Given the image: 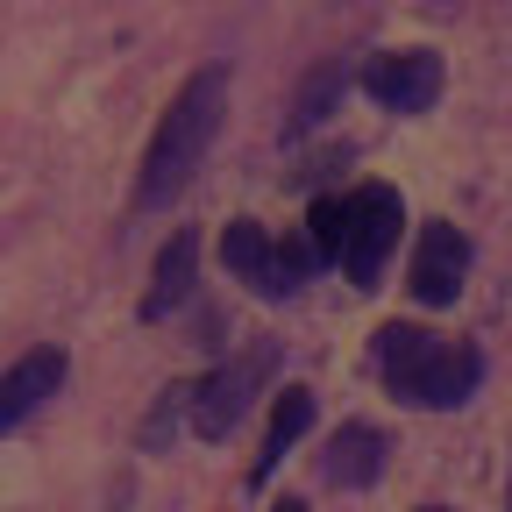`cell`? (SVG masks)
<instances>
[{
  "mask_svg": "<svg viewBox=\"0 0 512 512\" xmlns=\"http://www.w3.org/2000/svg\"><path fill=\"white\" fill-rule=\"evenodd\" d=\"M57 384H64V349H29L0 377V434H15L43 399H57Z\"/></svg>",
  "mask_w": 512,
  "mask_h": 512,
  "instance_id": "obj_8",
  "label": "cell"
},
{
  "mask_svg": "<svg viewBox=\"0 0 512 512\" xmlns=\"http://www.w3.org/2000/svg\"><path fill=\"white\" fill-rule=\"evenodd\" d=\"M313 427V392H306V384H285V392H278V413H271V434H264V448H256V484H264L271 470H278V456H285V448L299 441Z\"/></svg>",
  "mask_w": 512,
  "mask_h": 512,
  "instance_id": "obj_11",
  "label": "cell"
},
{
  "mask_svg": "<svg viewBox=\"0 0 512 512\" xmlns=\"http://www.w3.org/2000/svg\"><path fill=\"white\" fill-rule=\"evenodd\" d=\"M192 264H200V235L178 228V235L164 242V256H157V285H150V299H143V320H164V313L192 292Z\"/></svg>",
  "mask_w": 512,
  "mask_h": 512,
  "instance_id": "obj_10",
  "label": "cell"
},
{
  "mask_svg": "<svg viewBox=\"0 0 512 512\" xmlns=\"http://www.w3.org/2000/svg\"><path fill=\"white\" fill-rule=\"evenodd\" d=\"M505 512H512V505H505Z\"/></svg>",
  "mask_w": 512,
  "mask_h": 512,
  "instance_id": "obj_16",
  "label": "cell"
},
{
  "mask_svg": "<svg viewBox=\"0 0 512 512\" xmlns=\"http://www.w3.org/2000/svg\"><path fill=\"white\" fill-rule=\"evenodd\" d=\"M278 512H306V505H299V498H285V505H278Z\"/></svg>",
  "mask_w": 512,
  "mask_h": 512,
  "instance_id": "obj_14",
  "label": "cell"
},
{
  "mask_svg": "<svg viewBox=\"0 0 512 512\" xmlns=\"http://www.w3.org/2000/svg\"><path fill=\"white\" fill-rule=\"evenodd\" d=\"M185 406H192V384H171V392H164V406H157V420L143 427V441L157 448V441H164V434L178 427V413H185Z\"/></svg>",
  "mask_w": 512,
  "mask_h": 512,
  "instance_id": "obj_13",
  "label": "cell"
},
{
  "mask_svg": "<svg viewBox=\"0 0 512 512\" xmlns=\"http://www.w3.org/2000/svg\"><path fill=\"white\" fill-rule=\"evenodd\" d=\"M221 256H228V271L249 285V292H264V299H285V292H299V278L313 271V256L320 249H299V242H271L256 221H235L228 228V242H221Z\"/></svg>",
  "mask_w": 512,
  "mask_h": 512,
  "instance_id": "obj_4",
  "label": "cell"
},
{
  "mask_svg": "<svg viewBox=\"0 0 512 512\" xmlns=\"http://www.w3.org/2000/svg\"><path fill=\"white\" fill-rule=\"evenodd\" d=\"M271 377V342L242 349L235 363H221L207 384H192V427H200V441H228L235 420L249 413V392Z\"/></svg>",
  "mask_w": 512,
  "mask_h": 512,
  "instance_id": "obj_5",
  "label": "cell"
},
{
  "mask_svg": "<svg viewBox=\"0 0 512 512\" xmlns=\"http://www.w3.org/2000/svg\"><path fill=\"white\" fill-rule=\"evenodd\" d=\"M363 93L392 114H427L441 100V57L434 50H384L363 64Z\"/></svg>",
  "mask_w": 512,
  "mask_h": 512,
  "instance_id": "obj_6",
  "label": "cell"
},
{
  "mask_svg": "<svg viewBox=\"0 0 512 512\" xmlns=\"http://www.w3.org/2000/svg\"><path fill=\"white\" fill-rule=\"evenodd\" d=\"M320 470H328V484H342V491H363V484H377L384 477V434L377 427H342L335 441H328V463H320Z\"/></svg>",
  "mask_w": 512,
  "mask_h": 512,
  "instance_id": "obj_9",
  "label": "cell"
},
{
  "mask_svg": "<svg viewBox=\"0 0 512 512\" xmlns=\"http://www.w3.org/2000/svg\"><path fill=\"white\" fill-rule=\"evenodd\" d=\"M392 249H399V192L392 185H356L342 200V271H349V285L377 292Z\"/></svg>",
  "mask_w": 512,
  "mask_h": 512,
  "instance_id": "obj_3",
  "label": "cell"
},
{
  "mask_svg": "<svg viewBox=\"0 0 512 512\" xmlns=\"http://www.w3.org/2000/svg\"><path fill=\"white\" fill-rule=\"evenodd\" d=\"M221 114H228V72H192V86L171 100V114L157 121V136H150V157H143V185H136V200L143 207H171L178 192L192 185V171H200V157L214 150L221 136Z\"/></svg>",
  "mask_w": 512,
  "mask_h": 512,
  "instance_id": "obj_2",
  "label": "cell"
},
{
  "mask_svg": "<svg viewBox=\"0 0 512 512\" xmlns=\"http://www.w3.org/2000/svg\"><path fill=\"white\" fill-rule=\"evenodd\" d=\"M370 356H377V377L392 384L406 406H427V413L463 406V399L477 392V377H484V356H477L470 342L434 335V328H406V320L377 328Z\"/></svg>",
  "mask_w": 512,
  "mask_h": 512,
  "instance_id": "obj_1",
  "label": "cell"
},
{
  "mask_svg": "<svg viewBox=\"0 0 512 512\" xmlns=\"http://www.w3.org/2000/svg\"><path fill=\"white\" fill-rule=\"evenodd\" d=\"M313 249L342 264V200H313Z\"/></svg>",
  "mask_w": 512,
  "mask_h": 512,
  "instance_id": "obj_12",
  "label": "cell"
},
{
  "mask_svg": "<svg viewBox=\"0 0 512 512\" xmlns=\"http://www.w3.org/2000/svg\"><path fill=\"white\" fill-rule=\"evenodd\" d=\"M463 271H470V235L448 228V221H427L420 228V249H413V271H406L413 299L420 306H456Z\"/></svg>",
  "mask_w": 512,
  "mask_h": 512,
  "instance_id": "obj_7",
  "label": "cell"
},
{
  "mask_svg": "<svg viewBox=\"0 0 512 512\" xmlns=\"http://www.w3.org/2000/svg\"><path fill=\"white\" fill-rule=\"evenodd\" d=\"M420 512H448V505H420Z\"/></svg>",
  "mask_w": 512,
  "mask_h": 512,
  "instance_id": "obj_15",
  "label": "cell"
}]
</instances>
